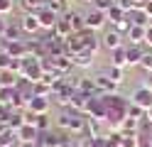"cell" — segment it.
<instances>
[{
    "label": "cell",
    "instance_id": "cb8c5ba5",
    "mask_svg": "<svg viewBox=\"0 0 152 147\" xmlns=\"http://www.w3.org/2000/svg\"><path fill=\"white\" fill-rule=\"evenodd\" d=\"M106 15H108V22H110V25H115V22H120V20H125V17H128V12H125L120 5H113Z\"/></svg>",
    "mask_w": 152,
    "mask_h": 147
},
{
    "label": "cell",
    "instance_id": "f546056e",
    "mask_svg": "<svg viewBox=\"0 0 152 147\" xmlns=\"http://www.w3.org/2000/svg\"><path fill=\"white\" fill-rule=\"evenodd\" d=\"M120 147H137V135H123Z\"/></svg>",
    "mask_w": 152,
    "mask_h": 147
},
{
    "label": "cell",
    "instance_id": "83f0119b",
    "mask_svg": "<svg viewBox=\"0 0 152 147\" xmlns=\"http://www.w3.org/2000/svg\"><path fill=\"white\" fill-rule=\"evenodd\" d=\"M110 27H113V29H115V32H120L123 37H125V34L130 32V27H132V25H130V20L125 17V20H120V22H115V25H110Z\"/></svg>",
    "mask_w": 152,
    "mask_h": 147
},
{
    "label": "cell",
    "instance_id": "e575fe53",
    "mask_svg": "<svg viewBox=\"0 0 152 147\" xmlns=\"http://www.w3.org/2000/svg\"><path fill=\"white\" fill-rule=\"evenodd\" d=\"M145 47H147V49H152V25L147 27V34H145Z\"/></svg>",
    "mask_w": 152,
    "mask_h": 147
},
{
    "label": "cell",
    "instance_id": "74e56055",
    "mask_svg": "<svg viewBox=\"0 0 152 147\" xmlns=\"http://www.w3.org/2000/svg\"><path fill=\"white\" fill-rule=\"evenodd\" d=\"M145 12L150 15V20H152V0H147V5H145Z\"/></svg>",
    "mask_w": 152,
    "mask_h": 147
},
{
    "label": "cell",
    "instance_id": "8d00e7d4",
    "mask_svg": "<svg viewBox=\"0 0 152 147\" xmlns=\"http://www.w3.org/2000/svg\"><path fill=\"white\" fill-rule=\"evenodd\" d=\"M7 52V42H5V37H0V54Z\"/></svg>",
    "mask_w": 152,
    "mask_h": 147
},
{
    "label": "cell",
    "instance_id": "9c48e42d",
    "mask_svg": "<svg viewBox=\"0 0 152 147\" xmlns=\"http://www.w3.org/2000/svg\"><path fill=\"white\" fill-rule=\"evenodd\" d=\"M128 47V64L130 66H140L142 56L147 54V47L145 44H125Z\"/></svg>",
    "mask_w": 152,
    "mask_h": 147
},
{
    "label": "cell",
    "instance_id": "d590c367",
    "mask_svg": "<svg viewBox=\"0 0 152 147\" xmlns=\"http://www.w3.org/2000/svg\"><path fill=\"white\" fill-rule=\"evenodd\" d=\"M142 86H145V88H150V91H152V74H147L145 78H142Z\"/></svg>",
    "mask_w": 152,
    "mask_h": 147
},
{
    "label": "cell",
    "instance_id": "ba28073f",
    "mask_svg": "<svg viewBox=\"0 0 152 147\" xmlns=\"http://www.w3.org/2000/svg\"><path fill=\"white\" fill-rule=\"evenodd\" d=\"M20 25H22V32H25V34H39V32H42L39 17H37L34 12H25L22 20H20Z\"/></svg>",
    "mask_w": 152,
    "mask_h": 147
},
{
    "label": "cell",
    "instance_id": "ab89813d",
    "mask_svg": "<svg viewBox=\"0 0 152 147\" xmlns=\"http://www.w3.org/2000/svg\"><path fill=\"white\" fill-rule=\"evenodd\" d=\"M83 3H88V5H93V3H96V0H83Z\"/></svg>",
    "mask_w": 152,
    "mask_h": 147
},
{
    "label": "cell",
    "instance_id": "60d3db41",
    "mask_svg": "<svg viewBox=\"0 0 152 147\" xmlns=\"http://www.w3.org/2000/svg\"><path fill=\"white\" fill-rule=\"evenodd\" d=\"M150 25H152V20H150Z\"/></svg>",
    "mask_w": 152,
    "mask_h": 147
},
{
    "label": "cell",
    "instance_id": "f35d334b",
    "mask_svg": "<svg viewBox=\"0 0 152 147\" xmlns=\"http://www.w3.org/2000/svg\"><path fill=\"white\" fill-rule=\"evenodd\" d=\"M145 120H147V123L152 125V108H150V110H147V115H145Z\"/></svg>",
    "mask_w": 152,
    "mask_h": 147
},
{
    "label": "cell",
    "instance_id": "7a4b0ae2",
    "mask_svg": "<svg viewBox=\"0 0 152 147\" xmlns=\"http://www.w3.org/2000/svg\"><path fill=\"white\" fill-rule=\"evenodd\" d=\"M101 47L108 49V52H115V49L125 47V37H123L120 32H115L113 27H108L106 32H103V37H101Z\"/></svg>",
    "mask_w": 152,
    "mask_h": 147
},
{
    "label": "cell",
    "instance_id": "4fadbf2b",
    "mask_svg": "<svg viewBox=\"0 0 152 147\" xmlns=\"http://www.w3.org/2000/svg\"><path fill=\"white\" fill-rule=\"evenodd\" d=\"M52 59H54L56 74H61V76H69L71 74V69H74V59L71 56H52Z\"/></svg>",
    "mask_w": 152,
    "mask_h": 147
},
{
    "label": "cell",
    "instance_id": "ffe728a7",
    "mask_svg": "<svg viewBox=\"0 0 152 147\" xmlns=\"http://www.w3.org/2000/svg\"><path fill=\"white\" fill-rule=\"evenodd\" d=\"M79 91L86 93V96H98V88H96V81H93V76H81L79 81Z\"/></svg>",
    "mask_w": 152,
    "mask_h": 147
},
{
    "label": "cell",
    "instance_id": "6da1fadb",
    "mask_svg": "<svg viewBox=\"0 0 152 147\" xmlns=\"http://www.w3.org/2000/svg\"><path fill=\"white\" fill-rule=\"evenodd\" d=\"M86 120L88 118L83 113L74 110V108H64L59 113V118H56V125H59L64 132H83L86 130Z\"/></svg>",
    "mask_w": 152,
    "mask_h": 147
},
{
    "label": "cell",
    "instance_id": "8fae6325",
    "mask_svg": "<svg viewBox=\"0 0 152 147\" xmlns=\"http://www.w3.org/2000/svg\"><path fill=\"white\" fill-rule=\"evenodd\" d=\"M15 135H17V142H37V137H39V130H37L34 125H27V123H25Z\"/></svg>",
    "mask_w": 152,
    "mask_h": 147
},
{
    "label": "cell",
    "instance_id": "4316f807",
    "mask_svg": "<svg viewBox=\"0 0 152 147\" xmlns=\"http://www.w3.org/2000/svg\"><path fill=\"white\" fill-rule=\"evenodd\" d=\"M145 115H147V110H142L140 105H135V103H130V105H128V118H135V120L145 123Z\"/></svg>",
    "mask_w": 152,
    "mask_h": 147
},
{
    "label": "cell",
    "instance_id": "d6986e66",
    "mask_svg": "<svg viewBox=\"0 0 152 147\" xmlns=\"http://www.w3.org/2000/svg\"><path fill=\"white\" fill-rule=\"evenodd\" d=\"M22 25H20V20L17 22H10L7 25V32H5V42H20L22 39Z\"/></svg>",
    "mask_w": 152,
    "mask_h": 147
},
{
    "label": "cell",
    "instance_id": "52a82bcc",
    "mask_svg": "<svg viewBox=\"0 0 152 147\" xmlns=\"http://www.w3.org/2000/svg\"><path fill=\"white\" fill-rule=\"evenodd\" d=\"M49 108H52V98H44V96H32L30 103H27V110H30V113H37V115L49 113Z\"/></svg>",
    "mask_w": 152,
    "mask_h": 147
},
{
    "label": "cell",
    "instance_id": "7402d4cb",
    "mask_svg": "<svg viewBox=\"0 0 152 147\" xmlns=\"http://www.w3.org/2000/svg\"><path fill=\"white\" fill-rule=\"evenodd\" d=\"M47 3L49 0H20V7L25 10V12H39V10H44L47 7Z\"/></svg>",
    "mask_w": 152,
    "mask_h": 147
},
{
    "label": "cell",
    "instance_id": "d4e9b609",
    "mask_svg": "<svg viewBox=\"0 0 152 147\" xmlns=\"http://www.w3.org/2000/svg\"><path fill=\"white\" fill-rule=\"evenodd\" d=\"M47 7H49V10H54V12L56 15H66V12H69V0H49V3H47Z\"/></svg>",
    "mask_w": 152,
    "mask_h": 147
},
{
    "label": "cell",
    "instance_id": "2e32d148",
    "mask_svg": "<svg viewBox=\"0 0 152 147\" xmlns=\"http://www.w3.org/2000/svg\"><path fill=\"white\" fill-rule=\"evenodd\" d=\"M110 66H120V69L130 66L128 64V47H120L115 52H110Z\"/></svg>",
    "mask_w": 152,
    "mask_h": 147
},
{
    "label": "cell",
    "instance_id": "484cf974",
    "mask_svg": "<svg viewBox=\"0 0 152 147\" xmlns=\"http://www.w3.org/2000/svg\"><path fill=\"white\" fill-rule=\"evenodd\" d=\"M34 96L52 98V96H54V88H52L49 83H44V81H37V83H34Z\"/></svg>",
    "mask_w": 152,
    "mask_h": 147
},
{
    "label": "cell",
    "instance_id": "5bb4252c",
    "mask_svg": "<svg viewBox=\"0 0 152 147\" xmlns=\"http://www.w3.org/2000/svg\"><path fill=\"white\" fill-rule=\"evenodd\" d=\"M145 34H147V27H137V25H132V27H130V32L125 34V39H128V44H145Z\"/></svg>",
    "mask_w": 152,
    "mask_h": 147
},
{
    "label": "cell",
    "instance_id": "1f68e13d",
    "mask_svg": "<svg viewBox=\"0 0 152 147\" xmlns=\"http://www.w3.org/2000/svg\"><path fill=\"white\" fill-rule=\"evenodd\" d=\"M12 7H15V3H12V0H0V15H10L12 12Z\"/></svg>",
    "mask_w": 152,
    "mask_h": 147
},
{
    "label": "cell",
    "instance_id": "30bf717a",
    "mask_svg": "<svg viewBox=\"0 0 152 147\" xmlns=\"http://www.w3.org/2000/svg\"><path fill=\"white\" fill-rule=\"evenodd\" d=\"M91 98H93V96H86V93L76 91V93H74V98H71V105H69V108H74V110H79V113H83V115H88Z\"/></svg>",
    "mask_w": 152,
    "mask_h": 147
},
{
    "label": "cell",
    "instance_id": "d6a6232c",
    "mask_svg": "<svg viewBox=\"0 0 152 147\" xmlns=\"http://www.w3.org/2000/svg\"><path fill=\"white\" fill-rule=\"evenodd\" d=\"M76 147H98V145H96V137H81Z\"/></svg>",
    "mask_w": 152,
    "mask_h": 147
},
{
    "label": "cell",
    "instance_id": "ac0fdd59",
    "mask_svg": "<svg viewBox=\"0 0 152 147\" xmlns=\"http://www.w3.org/2000/svg\"><path fill=\"white\" fill-rule=\"evenodd\" d=\"M140 120H135V118H125V120H123V125L118 127V132L120 135H137L140 132Z\"/></svg>",
    "mask_w": 152,
    "mask_h": 147
},
{
    "label": "cell",
    "instance_id": "603a6c76",
    "mask_svg": "<svg viewBox=\"0 0 152 147\" xmlns=\"http://www.w3.org/2000/svg\"><path fill=\"white\" fill-rule=\"evenodd\" d=\"M103 71L108 74V78H110L113 83L123 86V81H125V69H120V66H110V64H108L106 69H103Z\"/></svg>",
    "mask_w": 152,
    "mask_h": 147
},
{
    "label": "cell",
    "instance_id": "5b68a950",
    "mask_svg": "<svg viewBox=\"0 0 152 147\" xmlns=\"http://www.w3.org/2000/svg\"><path fill=\"white\" fill-rule=\"evenodd\" d=\"M93 81H96V88H98V96H110V93H118V83H113L106 71H98L93 76Z\"/></svg>",
    "mask_w": 152,
    "mask_h": 147
},
{
    "label": "cell",
    "instance_id": "f1b7e54d",
    "mask_svg": "<svg viewBox=\"0 0 152 147\" xmlns=\"http://www.w3.org/2000/svg\"><path fill=\"white\" fill-rule=\"evenodd\" d=\"M140 69L145 74H152V49H147V54L142 56V61H140Z\"/></svg>",
    "mask_w": 152,
    "mask_h": 147
},
{
    "label": "cell",
    "instance_id": "9a60e30c",
    "mask_svg": "<svg viewBox=\"0 0 152 147\" xmlns=\"http://www.w3.org/2000/svg\"><path fill=\"white\" fill-rule=\"evenodd\" d=\"M128 20H130V25L150 27V15L145 12V10H130V12H128Z\"/></svg>",
    "mask_w": 152,
    "mask_h": 147
},
{
    "label": "cell",
    "instance_id": "4dcf8cb0",
    "mask_svg": "<svg viewBox=\"0 0 152 147\" xmlns=\"http://www.w3.org/2000/svg\"><path fill=\"white\" fill-rule=\"evenodd\" d=\"M10 66H12V56L7 52H3V54H0V71H7Z\"/></svg>",
    "mask_w": 152,
    "mask_h": 147
},
{
    "label": "cell",
    "instance_id": "7c38bea8",
    "mask_svg": "<svg viewBox=\"0 0 152 147\" xmlns=\"http://www.w3.org/2000/svg\"><path fill=\"white\" fill-rule=\"evenodd\" d=\"M66 20H69V25L74 32H83L86 29V17H83V12H76V10H69V12L64 15Z\"/></svg>",
    "mask_w": 152,
    "mask_h": 147
},
{
    "label": "cell",
    "instance_id": "836d02e7",
    "mask_svg": "<svg viewBox=\"0 0 152 147\" xmlns=\"http://www.w3.org/2000/svg\"><path fill=\"white\" fill-rule=\"evenodd\" d=\"M7 25H10V20H5L3 15H0V37H5V32H7Z\"/></svg>",
    "mask_w": 152,
    "mask_h": 147
},
{
    "label": "cell",
    "instance_id": "277c9868",
    "mask_svg": "<svg viewBox=\"0 0 152 147\" xmlns=\"http://www.w3.org/2000/svg\"><path fill=\"white\" fill-rule=\"evenodd\" d=\"M130 103H135V105H140L142 110H150L152 108V91L150 88H145V86H137L135 91H132V96H130Z\"/></svg>",
    "mask_w": 152,
    "mask_h": 147
},
{
    "label": "cell",
    "instance_id": "3957f363",
    "mask_svg": "<svg viewBox=\"0 0 152 147\" xmlns=\"http://www.w3.org/2000/svg\"><path fill=\"white\" fill-rule=\"evenodd\" d=\"M83 17H86V29H93V32H98V29H103L108 25V15L101 12V10H96V7L86 10Z\"/></svg>",
    "mask_w": 152,
    "mask_h": 147
},
{
    "label": "cell",
    "instance_id": "44dd1931",
    "mask_svg": "<svg viewBox=\"0 0 152 147\" xmlns=\"http://www.w3.org/2000/svg\"><path fill=\"white\" fill-rule=\"evenodd\" d=\"M93 61H96V56H93L91 52H81V54L74 56V66L76 69H91Z\"/></svg>",
    "mask_w": 152,
    "mask_h": 147
},
{
    "label": "cell",
    "instance_id": "8992f818",
    "mask_svg": "<svg viewBox=\"0 0 152 147\" xmlns=\"http://www.w3.org/2000/svg\"><path fill=\"white\" fill-rule=\"evenodd\" d=\"M37 17H39L42 32H54V25L59 22V17H61V15H56L54 10H49V7H44V10H39V12H37Z\"/></svg>",
    "mask_w": 152,
    "mask_h": 147
},
{
    "label": "cell",
    "instance_id": "e0dca14e",
    "mask_svg": "<svg viewBox=\"0 0 152 147\" xmlns=\"http://www.w3.org/2000/svg\"><path fill=\"white\" fill-rule=\"evenodd\" d=\"M54 34L59 37V39H69V37L74 34V29H71V25H69V20H66L64 15L59 17V22L54 25Z\"/></svg>",
    "mask_w": 152,
    "mask_h": 147
}]
</instances>
